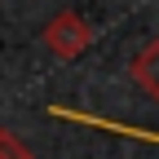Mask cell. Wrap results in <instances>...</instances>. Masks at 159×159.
I'll use <instances>...</instances> for the list:
<instances>
[{
  "mask_svg": "<svg viewBox=\"0 0 159 159\" xmlns=\"http://www.w3.org/2000/svg\"><path fill=\"white\" fill-rule=\"evenodd\" d=\"M133 80H137L150 97H159V35L133 57Z\"/></svg>",
  "mask_w": 159,
  "mask_h": 159,
  "instance_id": "cell-2",
  "label": "cell"
},
{
  "mask_svg": "<svg viewBox=\"0 0 159 159\" xmlns=\"http://www.w3.org/2000/svg\"><path fill=\"white\" fill-rule=\"evenodd\" d=\"M0 159H35V155H31L22 142H18L9 128H0Z\"/></svg>",
  "mask_w": 159,
  "mask_h": 159,
  "instance_id": "cell-3",
  "label": "cell"
},
{
  "mask_svg": "<svg viewBox=\"0 0 159 159\" xmlns=\"http://www.w3.org/2000/svg\"><path fill=\"white\" fill-rule=\"evenodd\" d=\"M93 44V27L84 22L80 13H53L49 18V27H44V49L53 53V57H62V62H71V57H80Z\"/></svg>",
  "mask_w": 159,
  "mask_h": 159,
  "instance_id": "cell-1",
  "label": "cell"
}]
</instances>
